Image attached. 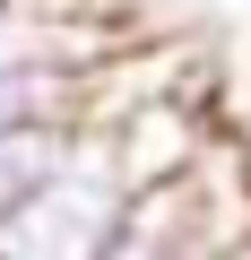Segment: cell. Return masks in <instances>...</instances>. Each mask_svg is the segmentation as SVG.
Returning a JSON list of instances; mask_svg holds the SVG:
<instances>
[{"instance_id": "5", "label": "cell", "mask_w": 251, "mask_h": 260, "mask_svg": "<svg viewBox=\"0 0 251 260\" xmlns=\"http://www.w3.org/2000/svg\"><path fill=\"white\" fill-rule=\"evenodd\" d=\"M234 260H251V251H234Z\"/></svg>"}, {"instance_id": "3", "label": "cell", "mask_w": 251, "mask_h": 260, "mask_svg": "<svg viewBox=\"0 0 251 260\" xmlns=\"http://www.w3.org/2000/svg\"><path fill=\"white\" fill-rule=\"evenodd\" d=\"M87 70L35 61V70H0V130H35V121H78Z\"/></svg>"}, {"instance_id": "2", "label": "cell", "mask_w": 251, "mask_h": 260, "mask_svg": "<svg viewBox=\"0 0 251 260\" xmlns=\"http://www.w3.org/2000/svg\"><path fill=\"white\" fill-rule=\"evenodd\" d=\"M208 87H217V78H199V87H156V95H139V104L87 121L95 139H104V156H113V174H121V191H156V182H173V174H191V165L208 156V139H217V95H208Z\"/></svg>"}, {"instance_id": "4", "label": "cell", "mask_w": 251, "mask_h": 260, "mask_svg": "<svg viewBox=\"0 0 251 260\" xmlns=\"http://www.w3.org/2000/svg\"><path fill=\"white\" fill-rule=\"evenodd\" d=\"M78 148V121H35V130H0V217L18 200H35Z\"/></svg>"}, {"instance_id": "1", "label": "cell", "mask_w": 251, "mask_h": 260, "mask_svg": "<svg viewBox=\"0 0 251 260\" xmlns=\"http://www.w3.org/2000/svg\"><path fill=\"white\" fill-rule=\"evenodd\" d=\"M121 208H130V191H121L104 139L78 121L69 165H61L35 200H18L9 217H0V260H104Z\"/></svg>"}]
</instances>
